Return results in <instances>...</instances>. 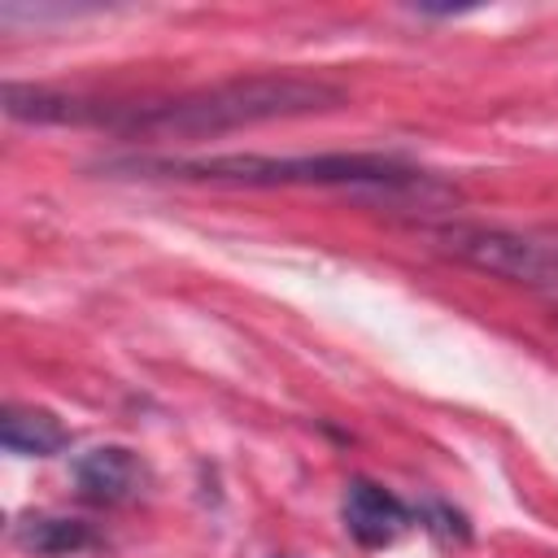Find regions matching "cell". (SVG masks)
Returning <instances> with one entry per match:
<instances>
[{"label":"cell","instance_id":"cell-1","mask_svg":"<svg viewBox=\"0 0 558 558\" xmlns=\"http://www.w3.org/2000/svg\"><path fill=\"white\" fill-rule=\"evenodd\" d=\"M340 105V87L310 74H248L227 78L201 92H183L153 105H105L96 100V126H113L126 135H174L201 140L235 126H257L275 118H301Z\"/></svg>","mask_w":558,"mask_h":558},{"label":"cell","instance_id":"cell-2","mask_svg":"<svg viewBox=\"0 0 558 558\" xmlns=\"http://www.w3.org/2000/svg\"><path fill=\"white\" fill-rule=\"evenodd\" d=\"M170 179L231 183V187H423L414 166L375 153H323V157H266V153H222V157H170L144 161Z\"/></svg>","mask_w":558,"mask_h":558},{"label":"cell","instance_id":"cell-3","mask_svg":"<svg viewBox=\"0 0 558 558\" xmlns=\"http://www.w3.org/2000/svg\"><path fill=\"white\" fill-rule=\"evenodd\" d=\"M432 240L440 244V253L484 275L527 283V288H558V240H541L506 227H475V222L436 227Z\"/></svg>","mask_w":558,"mask_h":558},{"label":"cell","instance_id":"cell-4","mask_svg":"<svg viewBox=\"0 0 558 558\" xmlns=\"http://www.w3.org/2000/svg\"><path fill=\"white\" fill-rule=\"evenodd\" d=\"M340 519H344V532L366 545V549H379V545H392L405 527H410V510L401 497H392L388 488L371 484V480H353L344 488V506H340Z\"/></svg>","mask_w":558,"mask_h":558},{"label":"cell","instance_id":"cell-5","mask_svg":"<svg viewBox=\"0 0 558 558\" xmlns=\"http://www.w3.org/2000/svg\"><path fill=\"white\" fill-rule=\"evenodd\" d=\"M74 480H78V493L96 506H122L131 497L144 493L148 484V466L140 462V453L122 449V445H100L92 453H83L74 462Z\"/></svg>","mask_w":558,"mask_h":558},{"label":"cell","instance_id":"cell-6","mask_svg":"<svg viewBox=\"0 0 558 558\" xmlns=\"http://www.w3.org/2000/svg\"><path fill=\"white\" fill-rule=\"evenodd\" d=\"M0 440L9 453H22V458H48L57 449L70 445V432L48 414V410H35V405H9L0 414Z\"/></svg>","mask_w":558,"mask_h":558},{"label":"cell","instance_id":"cell-7","mask_svg":"<svg viewBox=\"0 0 558 558\" xmlns=\"http://www.w3.org/2000/svg\"><path fill=\"white\" fill-rule=\"evenodd\" d=\"M96 536L87 532V523H74V519H26L17 527V545L22 549H35L44 558H61V554H74V549H87Z\"/></svg>","mask_w":558,"mask_h":558}]
</instances>
